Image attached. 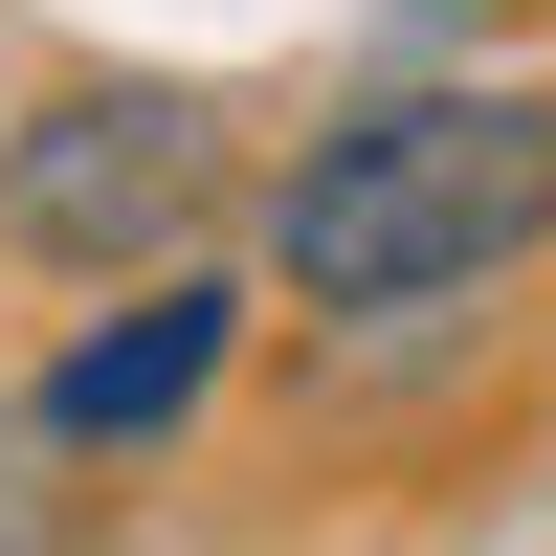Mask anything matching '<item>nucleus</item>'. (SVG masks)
<instances>
[{
    "label": "nucleus",
    "instance_id": "obj_1",
    "mask_svg": "<svg viewBox=\"0 0 556 556\" xmlns=\"http://www.w3.org/2000/svg\"><path fill=\"white\" fill-rule=\"evenodd\" d=\"M534 245H556V89H379L267 178V290L334 334L513 290Z\"/></svg>",
    "mask_w": 556,
    "mask_h": 556
},
{
    "label": "nucleus",
    "instance_id": "obj_2",
    "mask_svg": "<svg viewBox=\"0 0 556 556\" xmlns=\"http://www.w3.org/2000/svg\"><path fill=\"white\" fill-rule=\"evenodd\" d=\"M201 178H223L201 89H45V112L0 134V245L67 267V290H134V267L201 223Z\"/></svg>",
    "mask_w": 556,
    "mask_h": 556
},
{
    "label": "nucleus",
    "instance_id": "obj_3",
    "mask_svg": "<svg viewBox=\"0 0 556 556\" xmlns=\"http://www.w3.org/2000/svg\"><path fill=\"white\" fill-rule=\"evenodd\" d=\"M223 356H245V290H223V267H134V312H89V334L45 356V445H156V424H201Z\"/></svg>",
    "mask_w": 556,
    "mask_h": 556
}]
</instances>
